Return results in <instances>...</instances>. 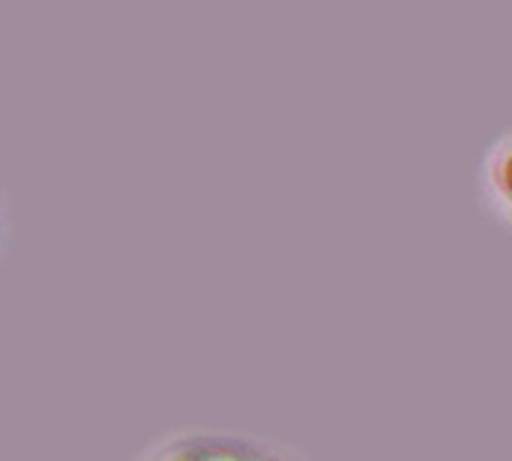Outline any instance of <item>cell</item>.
I'll use <instances>...</instances> for the list:
<instances>
[{"instance_id": "6da1fadb", "label": "cell", "mask_w": 512, "mask_h": 461, "mask_svg": "<svg viewBox=\"0 0 512 461\" xmlns=\"http://www.w3.org/2000/svg\"><path fill=\"white\" fill-rule=\"evenodd\" d=\"M129 461H312V456L276 435L183 423L147 438Z\"/></svg>"}, {"instance_id": "7a4b0ae2", "label": "cell", "mask_w": 512, "mask_h": 461, "mask_svg": "<svg viewBox=\"0 0 512 461\" xmlns=\"http://www.w3.org/2000/svg\"><path fill=\"white\" fill-rule=\"evenodd\" d=\"M474 189L486 219L512 237V123L483 144L477 156Z\"/></svg>"}, {"instance_id": "3957f363", "label": "cell", "mask_w": 512, "mask_h": 461, "mask_svg": "<svg viewBox=\"0 0 512 461\" xmlns=\"http://www.w3.org/2000/svg\"><path fill=\"white\" fill-rule=\"evenodd\" d=\"M9 234H12V213H9V201L6 195L0 192V258L9 246Z\"/></svg>"}]
</instances>
